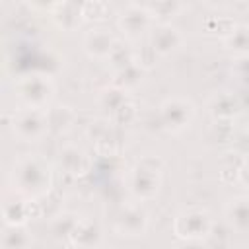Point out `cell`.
I'll return each mask as SVG.
<instances>
[{"instance_id": "cell-1", "label": "cell", "mask_w": 249, "mask_h": 249, "mask_svg": "<svg viewBox=\"0 0 249 249\" xmlns=\"http://www.w3.org/2000/svg\"><path fill=\"white\" fill-rule=\"evenodd\" d=\"M51 169L35 156L19 158L12 167V183L14 189L25 195L29 200H37L45 196L51 189Z\"/></svg>"}, {"instance_id": "cell-2", "label": "cell", "mask_w": 249, "mask_h": 249, "mask_svg": "<svg viewBox=\"0 0 249 249\" xmlns=\"http://www.w3.org/2000/svg\"><path fill=\"white\" fill-rule=\"evenodd\" d=\"M161 171L163 161L156 156H144L140 158L126 175L128 191L138 200H150L156 198L161 187Z\"/></svg>"}, {"instance_id": "cell-3", "label": "cell", "mask_w": 249, "mask_h": 249, "mask_svg": "<svg viewBox=\"0 0 249 249\" xmlns=\"http://www.w3.org/2000/svg\"><path fill=\"white\" fill-rule=\"evenodd\" d=\"M54 93V86L45 74H29L16 82V95L27 105V109H43Z\"/></svg>"}, {"instance_id": "cell-4", "label": "cell", "mask_w": 249, "mask_h": 249, "mask_svg": "<svg viewBox=\"0 0 249 249\" xmlns=\"http://www.w3.org/2000/svg\"><path fill=\"white\" fill-rule=\"evenodd\" d=\"M212 230V218L204 208H187L181 210L173 220V233L181 241L204 239Z\"/></svg>"}, {"instance_id": "cell-5", "label": "cell", "mask_w": 249, "mask_h": 249, "mask_svg": "<svg viewBox=\"0 0 249 249\" xmlns=\"http://www.w3.org/2000/svg\"><path fill=\"white\" fill-rule=\"evenodd\" d=\"M12 130L23 142H35L49 130L47 115L39 109H21L12 117Z\"/></svg>"}, {"instance_id": "cell-6", "label": "cell", "mask_w": 249, "mask_h": 249, "mask_svg": "<svg viewBox=\"0 0 249 249\" xmlns=\"http://www.w3.org/2000/svg\"><path fill=\"white\" fill-rule=\"evenodd\" d=\"M195 119V105L183 97H169L160 105V121L163 128L179 132L191 124Z\"/></svg>"}, {"instance_id": "cell-7", "label": "cell", "mask_w": 249, "mask_h": 249, "mask_svg": "<svg viewBox=\"0 0 249 249\" xmlns=\"http://www.w3.org/2000/svg\"><path fill=\"white\" fill-rule=\"evenodd\" d=\"M148 212L140 206V204H124L117 218H115V230L121 233V235H126V237H138V235H144L146 230H148Z\"/></svg>"}, {"instance_id": "cell-8", "label": "cell", "mask_w": 249, "mask_h": 249, "mask_svg": "<svg viewBox=\"0 0 249 249\" xmlns=\"http://www.w3.org/2000/svg\"><path fill=\"white\" fill-rule=\"evenodd\" d=\"M152 25V16L142 4H128L119 16V29L126 37H138Z\"/></svg>"}, {"instance_id": "cell-9", "label": "cell", "mask_w": 249, "mask_h": 249, "mask_svg": "<svg viewBox=\"0 0 249 249\" xmlns=\"http://www.w3.org/2000/svg\"><path fill=\"white\" fill-rule=\"evenodd\" d=\"M115 43H117V39L105 27H93V29L86 31L84 39H82V47H84L86 54L91 58H109Z\"/></svg>"}, {"instance_id": "cell-10", "label": "cell", "mask_w": 249, "mask_h": 249, "mask_svg": "<svg viewBox=\"0 0 249 249\" xmlns=\"http://www.w3.org/2000/svg\"><path fill=\"white\" fill-rule=\"evenodd\" d=\"M68 239L74 249H99V245L103 243V230L97 222L80 218Z\"/></svg>"}, {"instance_id": "cell-11", "label": "cell", "mask_w": 249, "mask_h": 249, "mask_svg": "<svg viewBox=\"0 0 249 249\" xmlns=\"http://www.w3.org/2000/svg\"><path fill=\"white\" fill-rule=\"evenodd\" d=\"M183 43V35L177 27H173L171 23H160L152 29L150 33V47L154 49L156 54L160 56H167L171 54L179 45Z\"/></svg>"}, {"instance_id": "cell-12", "label": "cell", "mask_w": 249, "mask_h": 249, "mask_svg": "<svg viewBox=\"0 0 249 249\" xmlns=\"http://www.w3.org/2000/svg\"><path fill=\"white\" fill-rule=\"evenodd\" d=\"M51 16L54 23L64 31H74L84 21L82 4H76V2H54L51 6Z\"/></svg>"}, {"instance_id": "cell-13", "label": "cell", "mask_w": 249, "mask_h": 249, "mask_svg": "<svg viewBox=\"0 0 249 249\" xmlns=\"http://www.w3.org/2000/svg\"><path fill=\"white\" fill-rule=\"evenodd\" d=\"M58 165L64 173L68 175H84L89 167V158L86 156V152L74 144H68V146H62L60 152H58Z\"/></svg>"}, {"instance_id": "cell-14", "label": "cell", "mask_w": 249, "mask_h": 249, "mask_svg": "<svg viewBox=\"0 0 249 249\" xmlns=\"http://www.w3.org/2000/svg\"><path fill=\"white\" fill-rule=\"evenodd\" d=\"M239 99L231 93H216L208 101V113L216 123H230L239 113Z\"/></svg>"}, {"instance_id": "cell-15", "label": "cell", "mask_w": 249, "mask_h": 249, "mask_svg": "<svg viewBox=\"0 0 249 249\" xmlns=\"http://www.w3.org/2000/svg\"><path fill=\"white\" fill-rule=\"evenodd\" d=\"M37 204V200H8L4 202L2 214H4V224L6 226H25L29 218H33L37 212L31 208Z\"/></svg>"}, {"instance_id": "cell-16", "label": "cell", "mask_w": 249, "mask_h": 249, "mask_svg": "<svg viewBox=\"0 0 249 249\" xmlns=\"http://www.w3.org/2000/svg\"><path fill=\"white\" fill-rule=\"evenodd\" d=\"M226 218L228 224L239 231H249V198L247 196H235L226 204Z\"/></svg>"}, {"instance_id": "cell-17", "label": "cell", "mask_w": 249, "mask_h": 249, "mask_svg": "<svg viewBox=\"0 0 249 249\" xmlns=\"http://www.w3.org/2000/svg\"><path fill=\"white\" fill-rule=\"evenodd\" d=\"M33 237L25 226H4L2 249H29Z\"/></svg>"}, {"instance_id": "cell-18", "label": "cell", "mask_w": 249, "mask_h": 249, "mask_svg": "<svg viewBox=\"0 0 249 249\" xmlns=\"http://www.w3.org/2000/svg\"><path fill=\"white\" fill-rule=\"evenodd\" d=\"M45 115H47L49 128L56 130V132H66L72 126V123L76 121V113L68 105H54Z\"/></svg>"}, {"instance_id": "cell-19", "label": "cell", "mask_w": 249, "mask_h": 249, "mask_svg": "<svg viewBox=\"0 0 249 249\" xmlns=\"http://www.w3.org/2000/svg\"><path fill=\"white\" fill-rule=\"evenodd\" d=\"M224 45L228 51L235 53L237 56H247L249 54V23L235 25L233 31L224 37Z\"/></svg>"}, {"instance_id": "cell-20", "label": "cell", "mask_w": 249, "mask_h": 249, "mask_svg": "<svg viewBox=\"0 0 249 249\" xmlns=\"http://www.w3.org/2000/svg\"><path fill=\"white\" fill-rule=\"evenodd\" d=\"M142 76H144V68L140 64H128L126 68L123 70H117L115 72V78H113V86L128 91L132 88H136L140 82H142Z\"/></svg>"}, {"instance_id": "cell-21", "label": "cell", "mask_w": 249, "mask_h": 249, "mask_svg": "<svg viewBox=\"0 0 249 249\" xmlns=\"http://www.w3.org/2000/svg\"><path fill=\"white\" fill-rule=\"evenodd\" d=\"M126 101H128L126 91L121 89V88H117V86H107V88H103V89L99 91V95H97L99 107L105 109V111H109L111 115H113L123 103H126Z\"/></svg>"}, {"instance_id": "cell-22", "label": "cell", "mask_w": 249, "mask_h": 249, "mask_svg": "<svg viewBox=\"0 0 249 249\" xmlns=\"http://www.w3.org/2000/svg\"><path fill=\"white\" fill-rule=\"evenodd\" d=\"M107 60L111 62V66H113L115 72H117V70L126 68L128 64H134V62H136V51H134L128 43H124V41H117Z\"/></svg>"}, {"instance_id": "cell-23", "label": "cell", "mask_w": 249, "mask_h": 249, "mask_svg": "<svg viewBox=\"0 0 249 249\" xmlns=\"http://www.w3.org/2000/svg\"><path fill=\"white\" fill-rule=\"evenodd\" d=\"M78 222H80V216H76L74 212H62L53 220L51 231L54 237H70V233Z\"/></svg>"}, {"instance_id": "cell-24", "label": "cell", "mask_w": 249, "mask_h": 249, "mask_svg": "<svg viewBox=\"0 0 249 249\" xmlns=\"http://www.w3.org/2000/svg\"><path fill=\"white\" fill-rule=\"evenodd\" d=\"M142 6L150 12L152 19L154 18H171L183 10V4L175 2V0H160V2H150V4H142Z\"/></svg>"}, {"instance_id": "cell-25", "label": "cell", "mask_w": 249, "mask_h": 249, "mask_svg": "<svg viewBox=\"0 0 249 249\" xmlns=\"http://www.w3.org/2000/svg\"><path fill=\"white\" fill-rule=\"evenodd\" d=\"M109 12H111L109 4L101 0H89L82 4V14H84V19L88 21H101L109 16Z\"/></svg>"}, {"instance_id": "cell-26", "label": "cell", "mask_w": 249, "mask_h": 249, "mask_svg": "<svg viewBox=\"0 0 249 249\" xmlns=\"http://www.w3.org/2000/svg\"><path fill=\"white\" fill-rule=\"evenodd\" d=\"M113 121H109V119H105V117H99V119H93V121H89V124L86 126V136L95 144V142H99L101 138H105L107 134H111L113 132Z\"/></svg>"}, {"instance_id": "cell-27", "label": "cell", "mask_w": 249, "mask_h": 249, "mask_svg": "<svg viewBox=\"0 0 249 249\" xmlns=\"http://www.w3.org/2000/svg\"><path fill=\"white\" fill-rule=\"evenodd\" d=\"M136 117H138V109H136V105H134L132 101L123 103V105L111 115V119H113L115 124H130L132 121H136Z\"/></svg>"}, {"instance_id": "cell-28", "label": "cell", "mask_w": 249, "mask_h": 249, "mask_svg": "<svg viewBox=\"0 0 249 249\" xmlns=\"http://www.w3.org/2000/svg\"><path fill=\"white\" fill-rule=\"evenodd\" d=\"M233 72L237 76L239 82L245 84V88L249 86V54L247 56H237L235 64H233Z\"/></svg>"}, {"instance_id": "cell-29", "label": "cell", "mask_w": 249, "mask_h": 249, "mask_svg": "<svg viewBox=\"0 0 249 249\" xmlns=\"http://www.w3.org/2000/svg\"><path fill=\"white\" fill-rule=\"evenodd\" d=\"M237 179L243 187L249 189V156L243 158V161L239 163V169H237Z\"/></svg>"}, {"instance_id": "cell-30", "label": "cell", "mask_w": 249, "mask_h": 249, "mask_svg": "<svg viewBox=\"0 0 249 249\" xmlns=\"http://www.w3.org/2000/svg\"><path fill=\"white\" fill-rule=\"evenodd\" d=\"M177 249H208V247L202 239H189V241H181Z\"/></svg>"}, {"instance_id": "cell-31", "label": "cell", "mask_w": 249, "mask_h": 249, "mask_svg": "<svg viewBox=\"0 0 249 249\" xmlns=\"http://www.w3.org/2000/svg\"><path fill=\"white\" fill-rule=\"evenodd\" d=\"M239 105L243 107V109H247L249 111V86L243 89V93L239 95Z\"/></svg>"}, {"instance_id": "cell-32", "label": "cell", "mask_w": 249, "mask_h": 249, "mask_svg": "<svg viewBox=\"0 0 249 249\" xmlns=\"http://www.w3.org/2000/svg\"><path fill=\"white\" fill-rule=\"evenodd\" d=\"M72 249H74V247H72Z\"/></svg>"}]
</instances>
